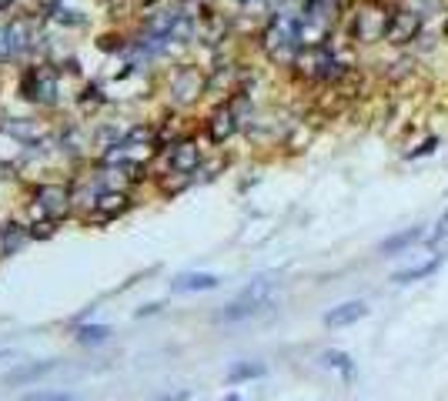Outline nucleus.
<instances>
[{
	"instance_id": "nucleus-1",
	"label": "nucleus",
	"mask_w": 448,
	"mask_h": 401,
	"mask_svg": "<svg viewBox=\"0 0 448 401\" xmlns=\"http://www.w3.org/2000/svg\"><path fill=\"white\" fill-rule=\"evenodd\" d=\"M395 4H385V0H358L348 13V37L358 47H371V44H381L385 34H388V21Z\"/></svg>"
},
{
	"instance_id": "nucleus-2",
	"label": "nucleus",
	"mask_w": 448,
	"mask_h": 401,
	"mask_svg": "<svg viewBox=\"0 0 448 401\" xmlns=\"http://www.w3.org/2000/svg\"><path fill=\"white\" fill-rule=\"evenodd\" d=\"M261 50L274 60L278 67H295L298 54H301V40H298V13H274L268 27L261 30Z\"/></svg>"
},
{
	"instance_id": "nucleus-3",
	"label": "nucleus",
	"mask_w": 448,
	"mask_h": 401,
	"mask_svg": "<svg viewBox=\"0 0 448 401\" xmlns=\"http://www.w3.org/2000/svg\"><path fill=\"white\" fill-rule=\"evenodd\" d=\"M278 284H281L278 281V271H264V274H258V278H251V281L235 295V301H228V305L221 307L218 321H248V318H254L261 307L271 305Z\"/></svg>"
},
{
	"instance_id": "nucleus-4",
	"label": "nucleus",
	"mask_w": 448,
	"mask_h": 401,
	"mask_svg": "<svg viewBox=\"0 0 448 401\" xmlns=\"http://www.w3.org/2000/svg\"><path fill=\"white\" fill-rule=\"evenodd\" d=\"M74 208V191L64 188V184H40L34 191V208L30 214L34 218H44V221H57Z\"/></svg>"
},
{
	"instance_id": "nucleus-5",
	"label": "nucleus",
	"mask_w": 448,
	"mask_h": 401,
	"mask_svg": "<svg viewBox=\"0 0 448 401\" xmlns=\"http://www.w3.org/2000/svg\"><path fill=\"white\" fill-rule=\"evenodd\" d=\"M425 30V21L412 7H405V4H395V11H391V21H388V34H385V44L391 47H408L415 44Z\"/></svg>"
},
{
	"instance_id": "nucleus-6",
	"label": "nucleus",
	"mask_w": 448,
	"mask_h": 401,
	"mask_svg": "<svg viewBox=\"0 0 448 401\" xmlns=\"http://www.w3.org/2000/svg\"><path fill=\"white\" fill-rule=\"evenodd\" d=\"M204 91H208V81H204V74H201L198 67L181 64V67L171 74V101H174L177 107L194 104Z\"/></svg>"
},
{
	"instance_id": "nucleus-7",
	"label": "nucleus",
	"mask_w": 448,
	"mask_h": 401,
	"mask_svg": "<svg viewBox=\"0 0 448 401\" xmlns=\"http://www.w3.org/2000/svg\"><path fill=\"white\" fill-rule=\"evenodd\" d=\"M21 91H24L27 101H37V104H54L57 101V74L50 67H30L21 81Z\"/></svg>"
},
{
	"instance_id": "nucleus-8",
	"label": "nucleus",
	"mask_w": 448,
	"mask_h": 401,
	"mask_svg": "<svg viewBox=\"0 0 448 401\" xmlns=\"http://www.w3.org/2000/svg\"><path fill=\"white\" fill-rule=\"evenodd\" d=\"M237 128H241L237 104H218L211 114H208V120H204V130H208V137H211L214 144L231 141V137L237 134Z\"/></svg>"
},
{
	"instance_id": "nucleus-9",
	"label": "nucleus",
	"mask_w": 448,
	"mask_h": 401,
	"mask_svg": "<svg viewBox=\"0 0 448 401\" xmlns=\"http://www.w3.org/2000/svg\"><path fill=\"white\" fill-rule=\"evenodd\" d=\"M30 21L27 17H17L11 24L0 27V60H11L17 54H24L27 44H30Z\"/></svg>"
},
{
	"instance_id": "nucleus-10",
	"label": "nucleus",
	"mask_w": 448,
	"mask_h": 401,
	"mask_svg": "<svg viewBox=\"0 0 448 401\" xmlns=\"http://www.w3.org/2000/svg\"><path fill=\"white\" fill-rule=\"evenodd\" d=\"M167 164H171V171H174V174L191 177L201 167V147H198V141L184 137V141L171 144V151H167Z\"/></svg>"
},
{
	"instance_id": "nucleus-11",
	"label": "nucleus",
	"mask_w": 448,
	"mask_h": 401,
	"mask_svg": "<svg viewBox=\"0 0 448 401\" xmlns=\"http://www.w3.org/2000/svg\"><path fill=\"white\" fill-rule=\"evenodd\" d=\"M218 284H221L218 274L184 271V274H177V278H171V291H177V295H191V291H214Z\"/></svg>"
},
{
	"instance_id": "nucleus-12",
	"label": "nucleus",
	"mask_w": 448,
	"mask_h": 401,
	"mask_svg": "<svg viewBox=\"0 0 448 401\" xmlns=\"http://www.w3.org/2000/svg\"><path fill=\"white\" fill-rule=\"evenodd\" d=\"M362 318H368V301H345L325 315V324L328 328H348V324H358Z\"/></svg>"
},
{
	"instance_id": "nucleus-13",
	"label": "nucleus",
	"mask_w": 448,
	"mask_h": 401,
	"mask_svg": "<svg viewBox=\"0 0 448 401\" xmlns=\"http://www.w3.org/2000/svg\"><path fill=\"white\" fill-rule=\"evenodd\" d=\"M422 237H425L422 225H418V227H405V231H398V235L385 237V241L378 244V254H381V258H391V254H401V251H408V248H412V244H418Z\"/></svg>"
},
{
	"instance_id": "nucleus-14",
	"label": "nucleus",
	"mask_w": 448,
	"mask_h": 401,
	"mask_svg": "<svg viewBox=\"0 0 448 401\" xmlns=\"http://www.w3.org/2000/svg\"><path fill=\"white\" fill-rule=\"evenodd\" d=\"M128 194L124 191H101L97 194V204H94V218L101 221H111V218H118L121 211H128Z\"/></svg>"
},
{
	"instance_id": "nucleus-15",
	"label": "nucleus",
	"mask_w": 448,
	"mask_h": 401,
	"mask_svg": "<svg viewBox=\"0 0 448 401\" xmlns=\"http://www.w3.org/2000/svg\"><path fill=\"white\" fill-rule=\"evenodd\" d=\"M30 241V231H24L21 225H4L0 227V258H11Z\"/></svg>"
},
{
	"instance_id": "nucleus-16",
	"label": "nucleus",
	"mask_w": 448,
	"mask_h": 401,
	"mask_svg": "<svg viewBox=\"0 0 448 401\" xmlns=\"http://www.w3.org/2000/svg\"><path fill=\"white\" fill-rule=\"evenodd\" d=\"M264 375H268V365H261V361H237V365L228 368L224 381L228 385H241V381H258Z\"/></svg>"
},
{
	"instance_id": "nucleus-17",
	"label": "nucleus",
	"mask_w": 448,
	"mask_h": 401,
	"mask_svg": "<svg viewBox=\"0 0 448 401\" xmlns=\"http://www.w3.org/2000/svg\"><path fill=\"white\" fill-rule=\"evenodd\" d=\"M57 368V361H40V365H21V368H13L11 375L4 378L7 385H30V381H37L40 375H47V371H54Z\"/></svg>"
},
{
	"instance_id": "nucleus-18",
	"label": "nucleus",
	"mask_w": 448,
	"mask_h": 401,
	"mask_svg": "<svg viewBox=\"0 0 448 401\" xmlns=\"http://www.w3.org/2000/svg\"><path fill=\"white\" fill-rule=\"evenodd\" d=\"M438 264H442V254H435V258L425 261V264H412V268H405V271H395V274H391V281H395V284L422 281V278H428V274L438 271Z\"/></svg>"
},
{
	"instance_id": "nucleus-19",
	"label": "nucleus",
	"mask_w": 448,
	"mask_h": 401,
	"mask_svg": "<svg viewBox=\"0 0 448 401\" xmlns=\"http://www.w3.org/2000/svg\"><path fill=\"white\" fill-rule=\"evenodd\" d=\"M111 334H114V328L111 324H77V344H84V348H94V344H104L111 341Z\"/></svg>"
},
{
	"instance_id": "nucleus-20",
	"label": "nucleus",
	"mask_w": 448,
	"mask_h": 401,
	"mask_svg": "<svg viewBox=\"0 0 448 401\" xmlns=\"http://www.w3.org/2000/svg\"><path fill=\"white\" fill-rule=\"evenodd\" d=\"M321 368H331V371H342L345 378L354 375V365H352V354L348 351H338V348H328V351H321Z\"/></svg>"
},
{
	"instance_id": "nucleus-21",
	"label": "nucleus",
	"mask_w": 448,
	"mask_h": 401,
	"mask_svg": "<svg viewBox=\"0 0 448 401\" xmlns=\"http://www.w3.org/2000/svg\"><path fill=\"white\" fill-rule=\"evenodd\" d=\"M21 401H74L71 391H30Z\"/></svg>"
},
{
	"instance_id": "nucleus-22",
	"label": "nucleus",
	"mask_w": 448,
	"mask_h": 401,
	"mask_svg": "<svg viewBox=\"0 0 448 401\" xmlns=\"http://www.w3.org/2000/svg\"><path fill=\"white\" fill-rule=\"evenodd\" d=\"M435 147H438V137H428V141H425L422 147H418V151H408L405 157H408V161H412V157H425V154H432Z\"/></svg>"
},
{
	"instance_id": "nucleus-23",
	"label": "nucleus",
	"mask_w": 448,
	"mask_h": 401,
	"mask_svg": "<svg viewBox=\"0 0 448 401\" xmlns=\"http://www.w3.org/2000/svg\"><path fill=\"white\" fill-rule=\"evenodd\" d=\"M54 235V221H40V225H30V237H50Z\"/></svg>"
},
{
	"instance_id": "nucleus-24",
	"label": "nucleus",
	"mask_w": 448,
	"mask_h": 401,
	"mask_svg": "<svg viewBox=\"0 0 448 401\" xmlns=\"http://www.w3.org/2000/svg\"><path fill=\"white\" fill-rule=\"evenodd\" d=\"M237 7H245V11H264L268 7V0H235Z\"/></svg>"
},
{
	"instance_id": "nucleus-25",
	"label": "nucleus",
	"mask_w": 448,
	"mask_h": 401,
	"mask_svg": "<svg viewBox=\"0 0 448 401\" xmlns=\"http://www.w3.org/2000/svg\"><path fill=\"white\" fill-rule=\"evenodd\" d=\"M191 398V391H177V395H164L161 401H188Z\"/></svg>"
},
{
	"instance_id": "nucleus-26",
	"label": "nucleus",
	"mask_w": 448,
	"mask_h": 401,
	"mask_svg": "<svg viewBox=\"0 0 448 401\" xmlns=\"http://www.w3.org/2000/svg\"><path fill=\"white\" fill-rule=\"evenodd\" d=\"M154 311H161V305H144L141 311H138V318H144V315H154Z\"/></svg>"
},
{
	"instance_id": "nucleus-27",
	"label": "nucleus",
	"mask_w": 448,
	"mask_h": 401,
	"mask_svg": "<svg viewBox=\"0 0 448 401\" xmlns=\"http://www.w3.org/2000/svg\"><path fill=\"white\" fill-rule=\"evenodd\" d=\"M221 401H248V398H241V395H235V391H231V395H224Z\"/></svg>"
},
{
	"instance_id": "nucleus-28",
	"label": "nucleus",
	"mask_w": 448,
	"mask_h": 401,
	"mask_svg": "<svg viewBox=\"0 0 448 401\" xmlns=\"http://www.w3.org/2000/svg\"><path fill=\"white\" fill-rule=\"evenodd\" d=\"M13 0H0V11H4V7H11Z\"/></svg>"
},
{
	"instance_id": "nucleus-29",
	"label": "nucleus",
	"mask_w": 448,
	"mask_h": 401,
	"mask_svg": "<svg viewBox=\"0 0 448 401\" xmlns=\"http://www.w3.org/2000/svg\"><path fill=\"white\" fill-rule=\"evenodd\" d=\"M0 358H11V351H7V348H0Z\"/></svg>"
}]
</instances>
